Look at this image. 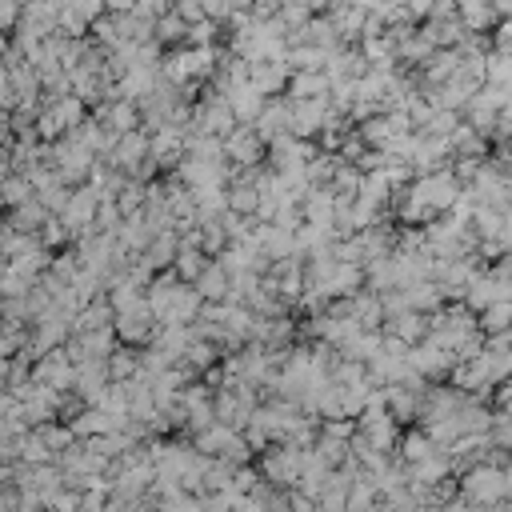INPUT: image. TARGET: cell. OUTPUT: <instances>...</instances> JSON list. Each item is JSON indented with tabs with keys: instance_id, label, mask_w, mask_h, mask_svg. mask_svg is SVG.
<instances>
[{
	"instance_id": "cell-6",
	"label": "cell",
	"mask_w": 512,
	"mask_h": 512,
	"mask_svg": "<svg viewBox=\"0 0 512 512\" xmlns=\"http://www.w3.org/2000/svg\"><path fill=\"white\" fill-rule=\"evenodd\" d=\"M4 52H8V40H4V36H0V56H4Z\"/></svg>"
},
{
	"instance_id": "cell-3",
	"label": "cell",
	"mask_w": 512,
	"mask_h": 512,
	"mask_svg": "<svg viewBox=\"0 0 512 512\" xmlns=\"http://www.w3.org/2000/svg\"><path fill=\"white\" fill-rule=\"evenodd\" d=\"M60 380H68L64 356H48V360L36 364V384H60Z\"/></svg>"
},
{
	"instance_id": "cell-4",
	"label": "cell",
	"mask_w": 512,
	"mask_h": 512,
	"mask_svg": "<svg viewBox=\"0 0 512 512\" xmlns=\"http://www.w3.org/2000/svg\"><path fill=\"white\" fill-rule=\"evenodd\" d=\"M40 220H44V204H40V200H36V204L28 200V204H20V208L12 212V228H16V232H28V228H36Z\"/></svg>"
},
{
	"instance_id": "cell-1",
	"label": "cell",
	"mask_w": 512,
	"mask_h": 512,
	"mask_svg": "<svg viewBox=\"0 0 512 512\" xmlns=\"http://www.w3.org/2000/svg\"><path fill=\"white\" fill-rule=\"evenodd\" d=\"M28 192H32V180H24V176H4L0 180V200L12 204V208L28 204Z\"/></svg>"
},
{
	"instance_id": "cell-2",
	"label": "cell",
	"mask_w": 512,
	"mask_h": 512,
	"mask_svg": "<svg viewBox=\"0 0 512 512\" xmlns=\"http://www.w3.org/2000/svg\"><path fill=\"white\" fill-rule=\"evenodd\" d=\"M68 120H76V104L72 100H64V104H56V108H48L44 116H40V128L52 136V132H60Z\"/></svg>"
},
{
	"instance_id": "cell-5",
	"label": "cell",
	"mask_w": 512,
	"mask_h": 512,
	"mask_svg": "<svg viewBox=\"0 0 512 512\" xmlns=\"http://www.w3.org/2000/svg\"><path fill=\"white\" fill-rule=\"evenodd\" d=\"M12 20H20V8H16V4H0V36H4V28H8Z\"/></svg>"
}]
</instances>
